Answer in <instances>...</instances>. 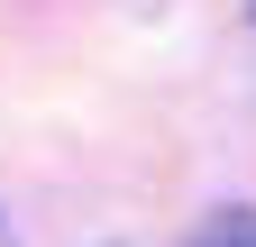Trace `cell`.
Returning a JSON list of instances; mask_svg holds the SVG:
<instances>
[{"label":"cell","instance_id":"6da1fadb","mask_svg":"<svg viewBox=\"0 0 256 247\" xmlns=\"http://www.w3.org/2000/svg\"><path fill=\"white\" fill-rule=\"evenodd\" d=\"M192 247H256V210H210L192 229Z\"/></svg>","mask_w":256,"mask_h":247}]
</instances>
